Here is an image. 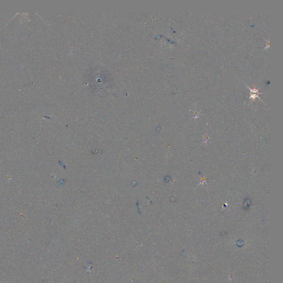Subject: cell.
<instances>
[{"mask_svg": "<svg viewBox=\"0 0 283 283\" xmlns=\"http://www.w3.org/2000/svg\"><path fill=\"white\" fill-rule=\"evenodd\" d=\"M246 85L247 86L248 88H249L250 90H251V94H250V99H252V100H255L257 97L259 98V99L260 100H262L260 98H259V96H258V95L260 94H262V93H260V92H259V89H257L255 88V87L253 88V89H251L249 86H248L246 84Z\"/></svg>", "mask_w": 283, "mask_h": 283, "instance_id": "1", "label": "cell"}]
</instances>
